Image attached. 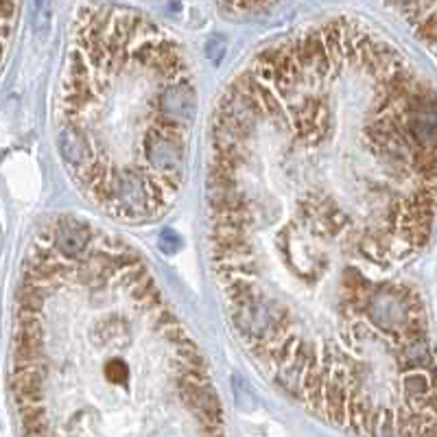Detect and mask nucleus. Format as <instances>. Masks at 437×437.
Masks as SVG:
<instances>
[{
    "mask_svg": "<svg viewBox=\"0 0 437 437\" xmlns=\"http://www.w3.org/2000/svg\"><path fill=\"white\" fill-rule=\"evenodd\" d=\"M229 13H259L273 7L278 0H217Z\"/></svg>",
    "mask_w": 437,
    "mask_h": 437,
    "instance_id": "nucleus-4",
    "label": "nucleus"
},
{
    "mask_svg": "<svg viewBox=\"0 0 437 437\" xmlns=\"http://www.w3.org/2000/svg\"><path fill=\"white\" fill-rule=\"evenodd\" d=\"M210 256L239 344L356 437H437L429 317L402 269L437 215V94L335 18L256 55L210 130Z\"/></svg>",
    "mask_w": 437,
    "mask_h": 437,
    "instance_id": "nucleus-1",
    "label": "nucleus"
},
{
    "mask_svg": "<svg viewBox=\"0 0 437 437\" xmlns=\"http://www.w3.org/2000/svg\"><path fill=\"white\" fill-rule=\"evenodd\" d=\"M18 0H5V7H3V20H5V44L11 38V20H13V5Z\"/></svg>",
    "mask_w": 437,
    "mask_h": 437,
    "instance_id": "nucleus-5",
    "label": "nucleus"
},
{
    "mask_svg": "<svg viewBox=\"0 0 437 437\" xmlns=\"http://www.w3.org/2000/svg\"><path fill=\"white\" fill-rule=\"evenodd\" d=\"M50 0H38V27L44 31L50 20Z\"/></svg>",
    "mask_w": 437,
    "mask_h": 437,
    "instance_id": "nucleus-6",
    "label": "nucleus"
},
{
    "mask_svg": "<svg viewBox=\"0 0 437 437\" xmlns=\"http://www.w3.org/2000/svg\"><path fill=\"white\" fill-rule=\"evenodd\" d=\"M197 88L179 44L118 7H84L55 98V136L72 182L125 223L166 215L186 177Z\"/></svg>",
    "mask_w": 437,
    "mask_h": 437,
    "instance_id": "nucleus-3",
    "label": "nucleus"
},
{
    "mask_svg": "<svg viewBox=\"0 0 437 437\" xmlns=\"http://www.w3.org/2000/svg\"><path fill=\"white\" fill-rule=\"evenodd\" d=\"M22 437H225L208 365L140 254L76 217L40 227L16 291Z\"/></svg>",
    "mask_w": 437,
    "mask_h": 437,
    "instance_id": "nucleus-2",
    "label": "nucleus"
}]
</instances>
